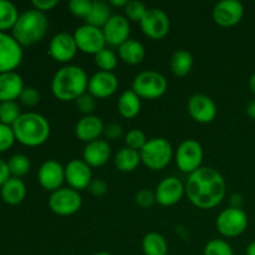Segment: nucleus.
I'll list each match as a JSON object with an SVG mask.
<instances>
[{"label":"nucleus","mask_w":255,"mask_h":255,"mask_svg":"<svg viewBox=\"0 0 255 255\" xmlns=\"http://www.w3.org/2000/svg\"><path fill=\"white\" fill-rule=\"evenodd\" d=\"M92 255H111V254L107 253V252H97V253H95Z\"/></svg>","instance_id":"52"},{"label":"nucleus","mask_w":255,"mask_h":255,"mask_svg":"<svg viewBox=\"0 0 255 255\" xmlns=\"http://www.w3.org/2000/svg\"><path fill=\"white\" fill-rule=\"evenodd\" d=\"M102 31H104L106 44L111 45V46H121L125 41L129 39L131 25L126 16L115 14L105 24Z\"/></svg>","instance_id":"19"},{"label":"nucleus","mask_w":255,"mask_h":255,"mask_svg":"<svg viewBox=\"0 0 255 255\" xmlns=\"http://www.w3.org/2000/svg\"><path fill=\"white\" fill-rule=\"evenodd\" d=\"M117 110L124 119H134L141 111V99L132 90H126L117 101Z\"/></svg>","instance_id":"26"},{"label":"nucleus","mask_w":255,"mask_h":255,"mask_svg":"<svg viewBox=\"0 0 255 255\" xmlns=\"http://www.w3.org/2000/svg\"><path fill=\"white\" fill-rule=\"evenodd\" d=\"M114 163L120 172L129 173V172H133L134 169H137V167L139 166L141 156H139L138 151H134L128 147H124L115 154Z\"/></svg>","instance_id":"27"},{"label":"nucleus","mask_w":255,"mask_h":255,"mask_svg":"<svg viewBox=\"0 0 255 255\" xmlns=\"http://www.w3.org/2000/svg\"><path fill=\"white\" fill-rule=\"evenodd\" d=\"M37 181L45 191H57L65 182V167L55 159H47L37 171Z\"/></svg>","instance_id":"18"},{"label":"nucleus","mask_w":255,"mask_h":255,"mask_svg":"<svg viewBox=\"0 0 255 255\" xmlns=\"http://www.w3.org/2000/svg\"><path fill=\"white\" fill-rule=\"evenodd\" d=\"M229 202H231L232 208H242V207H243V203H244V198H243V196H241V194L236 193V194H233V196H231Z\"/></svg>","instance_id":"47"},{"label":"nucleus","mask_w":255,"mask_h":255,"mask_svg":"<svg viewBox=\"0 0 255 255\" xmlns=\"http://www.w3.org/2000/svg\"><path fill=\"white\" fill-rule=\"evenodd\" d=\"M0 196L6 204L17 206L21 203L26 197V186L24 182L16 177H10L1 187H0Z\"/></svg>","instance_id":"24"},{"label":"nucleus","mask_w":255,"mask_h":255,"mask_svg":"<svg viewBox=\"0 0 255 255\" xmlns=\"http://www.w3.org/2000/svg\"><path fill=\"white\" fill-rule=\"evenodd\" d=\"M141 162L152 171L164 169L172 161L173 148L168 139L163 137H154L147 141L143 148L139 151Z\"/></svg>","instance_id":"5"},{"label":"nucleus","mask_w":255,"mask_h":255,"mask_svg":"<svg viewBox=\"0 0 255 255\" xmlns=\"http://www.w3.org/2000/svg\"><path fill=\"white\" fill-rule=\"evenodd\" d=\"M187 110L194 121L203 125L214 121L218 114L216 102L212 100V97L204 94L192 95L187 102Z\"/></svg>","instance_id":"14"},{"label":"nucleus","mask_w":255,"mask_h":255,"mask_svg":"<svg viewBox=\"0 0 255 255\" xmlns=\"http://www.w3.org/2000/svg\"><path fill=\"white\" fill-rule=\"evenodd\" d=\"M117 62H119L117 55L107 47H105L104 50L95 55V64L97 65L100 71L112 72V70L116 69Z\"/></svg>","instance_id":"34"},{"label":"nucleus","mask_w":255,"mask_h":255,"mask_svg":"<svg viewBox=\"0 0 255 255\" xmlns=\"http://www.w3.org/2000/svg\"><path fill=\"white\" fill-rule=\"evenodd\" d=\"M74 37L79 50L85 54L95 56L97 52L106 47V40L102 29L92 25L85 24L77 27L74 32Z\"/></svg>","instance_id":"11"},{"label":"nucleus","mask_w":255,"mask_h":255,"mask_svg":"<svg viewBox=\"0 0 255 255\" xmlns=\"http://www.w3.org/2000/svg\"><path fill=\"white\" fill-rule=\"evenodd\" d=\"M203 255H234L228 242L223 239H212L204 246Z\"/></svg>","instance_id":"35"},{"label":"nucleus","mask_w":255,"mask_h":255,"mask_svg":"<svg viewBox=\"0 0 255 255\" xmlns=\"http://www.w3.org/2000/svg\"><path fill=\"white\" fill-rule=\"evenodd\" d=\"M21 116L20 106L16 101L0 102V122L7 126H12Z\"/></svg>","instance_id":"33"},{"label":"nucleus","mask_w":255,"mask_h":255,"mask_svg":"<svg viewBox=\"0 0 255 255\" xmlns=\"http://www.w3.org/2000/svg\"><path fill=\"white\" fill-rule=\"evenodd\" d=\"M81 194L70 187H61L57 191L52 192L49 198V208L52 213L60 217L74 216L81 209Z\"/></svg>","instance_id":"9"},{"label":"nucleus","mask_w":255,"mask_h":255,"mask_svg":"<svg viewBox=\"0 0 255 255\" xmlns=\"http://www.w3.org/2000/svg\"><path fill=\"white\" fill-rule=\"evenodd\" d=\"M186 193L184 183L178 177L169 176L162 179L156 187V202L162 207H172L178 203Z\"/></svg>","instance_id":"15"},{"label":"nucleus","mask_w":255,"mask_h":255,"mask_svg":"<svg viewBox=\"0 0 255 255\" xmlns=\"http://www.w3.org/2000/svg\"><path fill=\"white\" fill-rule=\"evenodd\" d=\"M186 194L189 202L199 209H212L222 203L227 193L226 179L213 167H203L188 174Z\"/></svg>","instance_id":"1"},{"label":"nucleus","mask_w":255,"mask_h":255,"mask_svg":"<svg viewBox=\"0 0 255 255\" xmlns=\"http://www.w3.org/2000/svg\"><path fill=\"white\" fill-rule=\"evenodd\" d=\"M49 30V20L45 12L27 9L19 15L12 27V37L21 46H31L41 41Z\"/></svg>","instance_id":"4"},{"label":"nucleus","mask_w":255,"mask_h":255,"mask_svg":"<svg viewBox=\"0 0 255 255\" xmlns=\"http://www.w3.org/2000/svg\"><path fill=\"white\" fill-rule=\"evenodd\" d=\"M119 56L125 64L137 65L146 56V49L138 40L128 39L119 46Z\"/></svg>","instance_id":"25"},{"label":"nucleus","mask_w":255,"mask_h":255,"mask_svg":"<svg viewBox=\"0 0 255 255\" xmlns=\"http://www.w3.org/2000/svg\"><path fill=\"white\" fill-rule=\"evenodd\" d=\"M167 89H168V82L161 72L146 70L134 76L131 90L139 99L156 100L163 96Z\"/></svg>","instance_id":"6"},{"label":"nucleus","mask_w":255,"mask_h":255,"mask_svg":"<svg viewBox=\"0 0 255 255\" xmlns=\"http://www.w3.org/2000/svg\"><path fill=\"white\" fill-rule=\"evenodd\" d=\"M16 6L9 0H0V31L12 29L19 19Z\"/></svg>","instance_id":"31"},{"label":"nucleus","mask_w":255,"mask_h":255,"mask_svg":"<svg viewBox=\"0 0 255 255\" xmlns=\"http://www.w3.org/2000/svg\"><path fill=\"white\" fill-rule=\"evenodd\" d=\"M7 166H9V171L11 177L21 178L25 174L29 173L31 163H30V159L25 154L17 153L10 157V159L7 161Z\"/></svg>","instance_id":"32"},{"label":"nucleus","mask_w":255,"mask_h":255,"mask_svg":"<svg viewBox=\"0 0 255 255\" xmlns=\"http://www.w3.org/2000/svg\"><path fill=\"white\" fill-rule=\"evenodd\" d=\"M204 152L203 147L196 139H186L177 148L174 158L178 169L183 173L191 174L202 167Z\"/></svg>","instance_id":"8"},{"label":"nucleus","mask_w":255,"mask_h":255,"mask_svg":"<svg viewBox=\"0 0 255 255\" xmlns=\"http://www.w3.org/2000/svg\"><path fill=\"white\" fill-rule=\"evenodd\" d=\"M79 47L75 41L74 34L59 32L54 35L49 44V55L57 62L66 64L76 56Z\"/></svg>","instance_id":"16"},{"label":"nucleus","mask_w":255,"mask_h":255,"mask_svg":"<svg viewBox=\"0 0 255 255\" xmlns=\"http://www.w3.org/2000/svg\"><path fill=\"white\" fill-rule=\"evenodd\" d=\"M146 5L138 0H132V1L127 2L125 6V16L131 21H141L143 19L144 14L147 12Z\"/></svg>","instance_id":"37"},{"label":"nucleus","mask_w":255,"mask_h":255,"mask_svg":"<svg viewBox=\"0 0 255 255\" xmlns=\"http://www.w3.org/2000/svg\"><path fill=\"white\" fill-rule=\"evenodd\" d=\"M142 32L152 40H161L169 32L171 22L166 11L159 7H149L139 21Z\"/></svg>","instance_id":"10"},{"label":"nucleus","mask_w":255,"mask_h":255,"mask_svg":"<svg viewBox=\"0 0 255 255\" xmlns=\"http://www.w3.org/2000/svg\"><path fill=\"white\" fill-rule=\"evenodd\" d=\"M127 0H110L109 4L112 5V6H117V7H124L127 5Z\"/></svg>","instance_id":"49"},{"label":"nucleus","mask_w":255,"mask_h":255,"mask_svg":"<svg viewBox=\"0 0 255 255\" xmlns=\"http://www.w3.org/2000/svg\"><path fill=\"white\" fill-rule=\"evenodd\" d=\"M212 16L219 26H236L244 16V5L238 0H221L214 5Z\"/></svg>","instance_id":"13"},{"label":"nucleus","mask_w":255,"mask_h":255,"mask_svg":"<svg viewBox=\"0 0 255 255\" xmlns=\"http://www.w3.org/2000/svg\"><path fill=\"white\" fill-rule=\"evenodd\" d=\"M105 125L99 116L95 115H87L81 117L75 126V134L80 141L85 143H90L96 141L104 133Z\"/></svg>","instance_id":"21"},{"label":"nucleus","mask_w":255,"mask_h":255,"mask_svg":"<svg viewBox=\"0 0 255 255\" xmlns=\"http://www.w3.org/2000/svg\"><path fill=\"white\" fill-rule=\"evenodd\" d=\"M92 179L91 167L84 159H71L65 166V182L75 191L87 189Z\"/></svg>","instance_id":"17"},{"label":"nucleus","mask_w":255,"mask_h":255,"mask_svg":"<svg viewBox=\"0 0 255 255\" xmlns=\"http://www.w3.org/2000/svg\"><path fill=\"white\" fill-rule=\"evenodd\" d=\"M15 134L12 126H7L0 122V152L7 151L15 142Z\"/></svg>","instance_id":"39"},{"label":"nucleus","mask_w":255,"mask_h":255,"mask_svg":"<svg viewBox=\"0 0 255 255\" xmlns=\"http://www.w3.org/2000/svg\"><path fill=\"white\" fill-rule=\"evenodd\" d=\"M31 4L34 6V9L39 10L41 12H46L55 9L57 6V4H59V1L57 0H32Z\"/></svg>","instance_id":"45"},{"label":"nucleus","mask_w":255,"mask_h":255,"mask_svg":"<svg viewBox=\"0 0 255 255\" xmlns=\"http://www.w3.org/2000/svg\"><path fill=\"white\" fill-rule=\"evenodd\" d=\"M147 137L144 134V132L139 128H132L125 136V142H126L127 147L128 148L134 149V151H141L144 147V144L147 143Z\"/></svg>","instance_id":"36"},{"label":"nucleus","mask_w":255,"mask_h":255,"mask_svg":"<svg viewBox=\"0 0 255 255\" xmlns=\"http://www.w3.org/2000/svg\"><path fill=\"white\" fill-rule=\"evenodd\" d=\"M95 97L92 95H90L89 92L81 95L79 99L75 101L76 104V107L80 110V112L87 116V115H92V112L96 109V101H95Z\"/></svg>","instance_id":"40"},{"label":"nucleus","mask_w":255,"mask_h":255,"mask_svg":"<svg viewBox=\"0 0 255 255\" xmlns=\"http://www.w3.org/2000/svg\"><path fill=\"white\" fill-rule=\"evenodd\" d=\"M119 89V79L114 72L97 71L90 77L87 92L95 99H107L116 94Z\"/></svg>","instance_id":"20"},{"label":"nucleus","mask_w":255,"mask_h":255,"mask_svg":"<svg viewBox=\"0 0 255 255\" xmlns=\"http://www.w3.org/2000/svg\"><path fill=\"white\" fill-rule=\"evenodd\" d=\"M134 202L141 208H149L156 203V194L149 189L143 188L137 192L136 196H134Z\"/></svg>","instance_id":"42"},{"label":"nucleus","mask_w":255,"mask_h":255,"mask_svg":"<svg viewBox=\"0 0 255 255\" xmlns=\"http://www.w3.org/2000/svg\"><path fill=\"white\" fill-rule=\"evenodd\" d=\"M249 89H251V91L255 95V72L252 75L251 79H249Z\"/></svg>","instance_id":"51"},{"label":"nucleus","mask_w":255,"mask_h":255,"mask_svg":"<svg viewBox=\"0 0 255 255\" xmlns=\"http://www.w3.org/2000/svg\"><path fill=\"white\" fill-rule=\"evenodd\" d=\"M104 134L107 139H117L124 134V127L116 122H110L109 125H105Z\"/></svg>","instance_id":"44"},{"label":"nucleus","mask_w":255,"mask_h":255,"mask_svg":"<svg viewBox=\"0 0 255 255\" xmlns=\"http://www.w3.org/2000/svg\"><path fill=\"white\" fill-rule=\"evenodd\" d=\"M10 177H11V174H10L7 162H5L4 159L0 158V187H1Z\"/></svg>","instance_id":"46"},{"label":"nucleus","mask_w":255,"mask_h":255,"mask_svg":"<svg viewBox=\"0 0 255 255\" xmlns=\"http://www.w3.org/2000/svg\"><path fill=\"white\" fill-rule=\"evenodd\" d=\"M21 61V45L12 36L0 31V74L14 71Z\"/></svg>","instance_id":"12"},{"label":"nucleus","mask_w":255,"mask_h":255,"mask_svg":"<svg viewBox=\"0 0 255 255\" xmlns=\"http://www.w3.org/2000/svg\"><path fill=\"white\" fill-rule=\"evenodd\" d=\"M16 141L27 147H37L49 139L50 124L42 115L37 112H25L12 125Z\"/></svg>","instance_id":"3"},{"label":"nucleus","mask_w":255,"mask_h":255,"mask_svg":"<svg viewBox=\"0 0 255 255\" xmlns=\"http://www.w3.org/2000/svg\"><path fill=\"white\" fill-rule=\"evenodd\" d=\"M142 251L144 255H167L168 243L162 234L151 232L142 239Z\"/></svg>","instance_id":"28"},{"label":"nucleus","mask_w":255,"mask_h":255,"mask_svg":"<svg viewBox=\"0 0 255 255\" xmlns=\"http://www.w3.org/2000/svg\"><path fill=\"white\" fill-rule=\"evenodd\" d=\"M193 56L187 50H177L171 57V71L174 76L184 77L192 71Z\"/></svg>","instance_id":"29"},{"label":"nucleus","mask_w":255,"mask_h":255,"mask_svg":"<svg viewBox=\"0 0 255 255\" xmlns=\"http://www.w3.org/2000/svg\"><path fill=\"white\" fill-rule=\"evenodd\" d=\"M246 112L247 115H248V117H251L252 120H255V100H252V101L247 105Z\"/></svg>","instance_id":"48"},{"label":"nucleus","mask_w":255,"mask_h":255,"mask_svg":"<svg viewBox=\"0 0 255 255\" xmlns=\"http://www.w3.org/2000/svg\"><path fill=\"white\" fill-rule=\"evenodd\" d=\"M89 80L82 67L77 65H65L52 76V95L62 102L76 101L81 95L87 92Z\"/></svg>","instance_id":"2"},{"label":"nucleus","mask_w":255,"mask_h":255,"mask_svg":"<svg viewBox=\"0 0 255 255\" xmlns=\"http://www.w3.org/2000/svg\"><path fill=\"white\" fill-rule=\"evenodd\" d=\"M111 16V7H110L109 2L95 0V1H92L91 12L85 19V21H86V24L102 29Z\"/></svg>","instance_id":"30"},{"label":"nucleus","mask_w":255,"mask_h":255,"mask_svg":"<svg viewBox=\"0 0 255 255\" xmlns=\"http://www.w3.org/2000/svg\"><path fill=\"white\" fill-rule=\"evenodd\" d=\"M246 254L247 255H255V241L252 242V243L247 247Z\"/></svg>","instance_id":"50"},{"label":"nucleus","mask_w":255,"mask_h":255,"mask_svg":"<svg viewBox=\"0 0 255 255\" xmlns=\"http://www.w3.org/2000/svg\"><path fill=\"white\" fill-rule=\"evenodd\" d=\"M248 216L243 208H226L218 214L216 221L217 231L226 238L242 236L248 228Z\"/></svg>","instance_id":"7"},{"label":"nucleus","mask_w":255,"mask_h":255,"mask_svg":"<svg viewBox=\"0 0 255 255\" xmlns=\"http://www.w3.org/2000/svg\"><path fill=\"white\" fill-rule=\"evenodd\" d=\"M89 192L95 197H102L107 193L109 191V186H107L106 182L101 178H95L92 179L91 183L89 186Z\"/></svg>","instance_id":"43"},{"label":"nucleus","mask_w":255,"mask_h":255,"mask_svg":"<svg viewBox=\"0 0 255 255\" xmlns=\"http://www.w3.org/2000/svg\"><path fill=\"white\" fill-rule=\"evenodd\" d=\"M111 157V146L106 139H96L90 143H86L84 152H82V159L89 164L90 167H101L107 163Z\"/></svg>","instance_id":"22"},{"label":"nucleus","mask_w":255,"mask_h":255,"mask_svg":"<svg viewBox=\"0 0 255 255\" xmlns=\"http://www.w3.org/2000/svg\"><path fill=\"white\" fill-rule=\"evenodd\" d=\"M69 11L77 17L86 19L92 9V1L90 0H71L67 5Z\"/></svg>","instance_id":"38"},{"label":"nucleus","mask_w":255,"mask_h":255,"mask_svg":"<svg viewBox=\"0 0 255 255\" xmlns=\"http://www.w3.org/2000/svg\"><path fill=\"white\" fill-rule=\"evenodd\" d=\"M19 100L21 104L25 105V106L34 107L40 102V92L37 91L35 87L25 86L21 95H20Z\"/></svg>","instance_id":"41"},{"label":"nucleus","mask_w":255,"mask_h":255,"mask_svg":"<svg viewBox=\"0 0 255 255\" xmlns=\"http://www.w3.org/2000/svg\"><path fill=\"white\" fill-rule=\"evenodd\" d=\"M24 87L22 77L17 72L0 74V102L15 101L20 97Z\"/></svg>","instance_id":"23"}]
</instances>
